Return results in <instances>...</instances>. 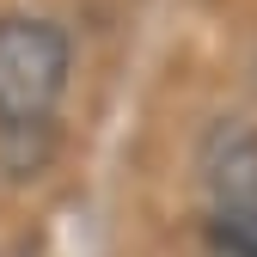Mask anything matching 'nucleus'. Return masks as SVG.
<instances>
[{
  "label": "nucleus",
  "instance_id": "1",
  "mask_svg": "<svg viewBox=\"0 0 257 257\" xmlns=\"http://www.w3.org/2000/svg\"><path fill=\"white\" fill-rule=\"evenodd\" d=\"M68 86V37L49 19H0V122H43Z\"/></svg>",
  "mask_w": 257,
  "mask_h": 257
},
{
  "label": "nucleus",
  "instance_id": "2",
  "mask_svg": "<svg viewBox=\"0 0 257 257\" xmlns=\"http://www.w3.org/2000/svg\"><path fill=\"white\" fill-rule=\"evenodd\" d=\"M202 184L220 208H257V128L227 116L202 135Z\"/></svg>",
  "mask_w": 257,
  "mask_h": 257
},
{
  "label": "nucleus",
  "instance_id": "3",
  "mask_svg": "<svg viewBox=\"0 0 257 257\" xmlns=\"http://www.w3.org/2000/svg\"><path fill=\"white\" fill-rule=\"evenodd\" d=\"M208 245L220 257H257V208H220L208 220Z\"/></svg>",
  "mask_w": 257,
  "mask_h": 257
}]
</instances>
